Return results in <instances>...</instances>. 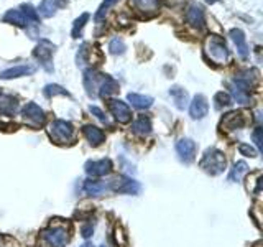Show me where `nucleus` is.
Segmentation results:
<instances>
[{
  "label": "nucleus",
  "instance_id": "nucleus-1",
  "mask_svg": "<svg viewBox=\"0 0 263 247\" xmlns=\"http://www.w3.org/2000/svg\"><path fill=\"white\" fill-rule=\"evenodd\" d=\"M199 167L211 177H217L227 168V158L217 148H208L199 162Z\"/></svg>",
  "mask_w": 263,
  "mask_h": 247
},
{
  "label": "nucleus",
  "instance_id": "nucleus-2",
  "mask_svg": "<svg viewBox=\"0 0 263 247\" xmlns=\"http://www.w3.org/2000/svg\"><path fill=\"white\" fill-rule=\"evenodd\" d=\"M204 51L214 63H219V64H226L229 61V56H230L224 38L219 37V35H209L208 38H205Z\"/></svg>",
  "mask_w": 263,
  "mask_h": 247
},
{
  "label": "nucleus",
  "instance_id": "nucleus-3",
  "mask_svg": "<svg viewBox=\"0 0 263 247\" xmlns=\"http://www.w3.org/2000/svg\"><path fill=\"white\" fill-rule=\"evenodd\" d=\"M48 135L58 145H66L74 142V127L68 120L56 119L49 123L48 127Z\"/></svg>",
  "mask_w": 263,
  "mask_h": 247
},
{
  "label": "nucleus",
  "instance_id": "nucleus-4",
  "mask_svg": "<svg viewBox=\"0 0 263 247\" xmlns=\"http://www.w3.org/2000/svg\"><path fill=\"white\" fill-rule=\"evenodd\" d=\"M41 242L46 247H64L69 242V231L61 224L49 226L41 231Z\"/></svg>",
  "mask_w": 263,
  "mask_h": 247
},
{
  "label": "nucleus",
  "instance_id": "nucleus-5",
  "mask_svg": "<svg viewBox=\"0 0 263 247\" xmlns=\"http://www.w3.org/2000/svg\"><path fill=\"white\" fill-rule=\"evenodd\" d=\"M252 86V81L249 78H245V76H237L232 82H230V91H232V94H234V99L238 102V104H242V105H249L250 104V93H249V89Z\"/></svg>",
  "mask_w": 263,
  "mask_h": 247
},
{
  "label": "nucleus",
  "instance_id": "nucleus-6",
  "mask_svg": "<svg viewBox=\"0 0 263 247\" xmlns=\"http://www.w3.org/2000/svg\"><path fill=\"white\" fill-rule=\"evenodd\" d=\"M54 45L48 40H40V43L33 49V56L40 61L46 71H53V53H54Z\"/></svg>",
  "mask_w": 263,
  "mask_h": 247
},
{
  "label": "nucleus",
  "instance_id": "nucleus-7",
  "mask_svg": "<svg viewBox=\"0 0 263 247\" xmlns=\"http://www.w3.org/2000/svg\"><path fill=\"white\" fill-rule=\"evenodd\" d=\"M22 117H23V120L27 122L30 127L38 129V127H41L45 123L46 114H45V111L41 109L38 104L27 102V104L23 105V109H22Z\"/></svg>",
  "mask_w": 263,
  "mask_h": 247
},
{
  "label": "nucleus",
  "instance_id": "nucleus-8",
  "mask_svg": "<svg viewBox=\"0 0 263 247\" xmlns=\"http://www.w3.org/2000/svg\"><path fill=\"white\" fill-rule=\"evenodd\" d=\"M109 183V191L114 193H123V195H138L142 191V186H140L138 181L130 180L127 177H119L112 181H107Z\"/></svg>",
  "mask_w": 263,
  "mask_h": 247
},
{
  "label": "nucleus",
  "instance_id": "nucleus-9",
  "mask_svg": "<svg viewBox=\"0 0 263 247\" xmlns=\"http://www.w3.org/2000/svg\"><path fill=\"white\" fill-rule=\"evenodd\" d=\"M84 170L89 177L99 178V177H105L110 175L114 170V165L110 158H102V160H89L84 165Z\"/></svg>",
  "mask_w": 263,
  "mask_h": 247
},
{
  "label": "nucleus",
  "instance_id": "nucleus-10",
  "mask_svg": "<svg viewBox=\"0 0 263 247\" xmlns=\"http://www.w3.org/2000/svg\"><path fill=\"white\" fill-rule=\"evenodd\" d=\"M247 126V117L242 111H234L226 114L220 120V129L226 132H234V130H240Z\"/></svg>",
  "mask_w": 263,
  "mask_h": 247
},
{
  "label": "nucleus",
  "instance_id": "nucleus-11",
  "mask_svg": "<svg viewBox=\"0 0 263 247\" xmlns=\"http://www.w3.org/2000/svg\"><path fill=\"white\" fill-rule=\"evenodd\" d=\"M109 111L119 123H128L132 120V111L127 105V102L120 99H109Z\"/></svg>",
  "mask_w": 263,
  "mask_h": 247
},
{
  "label": "nucleus",
  "instance_id": "nucleus-12",
  "mask_svg": "<svg viewBox=\"0 0 263 247\" xmlns=\"http://www.w3.org/2000/svg\"><path fill=\"white\" fill-rule=\"evenodd\" d=\"M176 153L183 163H191L196 156V144L191 138H179L176 142Z\"/></svg>",
  "mask_w": 263,
  "mask_h": 247
},
{
  "label": "nucleus",
  "instance_id": "nucleus-13",
  "mask_svg": "<svg viewBox=\"0 0 263 247\" xmlns=\"http://www.w3.org/2000/svg\"><path fill=\"white\" fill-rule=\"evenodd\" d=\"M130 4L135 8V12L145 19H150L160 10V0H130Z\"/></svg>",
  "mask_w": 263,
  "mask_h": 247
},
{
  "label": "nucleus",
  "instance_id": "nucleus-14",
  "mask_svg": "<svg viewBox=\"0 0 263 247\" xmlns=\"http://www.w3.org/2000/svg\"><path fill=\"white\" fill-rule=\"evenodd\" d=\"M209 112V102L202 94H196L189 104V115L193 119H204Z\"/></svg>",
  "mask_w": 263,
  "mask_h": 247
},
{
  "label": "nucleus",
  "instance_id": "nucleus-15",
  "mask_svg": "<svg viewBox=\"0 0 263 247\" xmlns=\"http://www.w3.org/2000/svg\"><path fill=\"white\" fill-rule=\"evenodd\" d=\"M186 22L193 28L201 30L204 27V10L199 4H189L186 8Z\"/></svg>",
  "mask_w": 263,
  "mask_h": 247
},
{
  "label": "nucleus",
  "instance_id": "nucleus-16",
  "mask_svg": "<svg viewBox=\"0 0 263 247\" xmlns=\"http://www.w3.org/2000/svg\"><path fill=\"white\" fill-rule=\"evenodd\" d=\"M104 76H105V74H101V73L92 71V69H87L84 73V87H86L87 94L90 97L97 96V89H99V86H101Z\"/></svg>",
  "mask_w": 263,
  "mask_h": 247
},
{
  "label": "nucleus",
  "instance_id": "nucleus-17",
  "mask_svg": "<svg viewBox=\"0 0 263 247\" xmlns=\"http://www.w3.org/2000/svg\"><path fill=\"white\" fill-rule=\"evenodd\" d=\"M229 35L234 41L238 56H240L242 60H247V58H249V45H247V38L243 35V31L240 28H232L229 31Z\"/></svg>",
  "mask_w": 263,
  "mask_h": 247
},
{
  "label": "nucleus",
  "instance_id": "nucleus-18",
  "mask_svg": "<svg viewBox=\"0 0 263 247\" xmlns=\"http://www.w3.org/2000/svg\"><path fill=\"white\" fill-rule=\"evenodd\" d=\"M33 73H35V66L18 64V66H12V68H8V69H4L0 73V79H15L22 76H30Z\"/></svg>",
  "mask_w": 263,
  "mask_h": 247
},
{
  "label": "nucleus",
  "instance_id": "nucleus-19",
  "mask_svg": "<svg viewBox=\"0 0 263 247\" xmlns=\"http://www.w3.org/2000/svg\"><path fill=\"white\" fill-rule=\"evenodd\" d=\"M66 5H68V0H43V2L40 4L38 15L45 16V19H51L60 8Z\"/></svg>",
  "mask_w": 263,
  "mask_h": 247
},
{
  "label": "nucleus",
  "instance_id": "nucleus-20",
  "mask_svg": "<svg viewBox=\"0 0 263 247\" xmlns=\"http://www.w3.org/2000/svg\"><path fill=\"white\" fill-rule=\"evenodd\" d=\"M16 111H18V101L10 94L0 93V115L12 117L16 114Z\"/></svg>",
  "mask_w": 263,
  "mask_h": 247
},
{
  "label": "nucleus",
  "instance_id": "nucleus-21",
  "mask_svg": "<svg viewBox=\"0 0 263 247\" xmlns=\"http://www.w3.org/2000/svg\"><path fill=\"white\" fill-rule=\"evenodd\" d=\"M82 134H84V137L87 138V142L92 147H99V145H102L105 142V134L96 126H84V127H82Z\"/></svg>",
  "mask_w": 263,
  "mask_h": 247
},
{
  "label": "nucleus",
  "instance_id": "nucleus-22",
  "mask_svg": "<svg viewBox=\"0 0 263 247\" xmlns=\"http://www.w3.org/2000/svg\"><path fill=\"white\" fill-rule=\"evenodd\" d=\"M117 91H119V82L115 81L114 78H110L109 74H105L102 82H101V86H99V89H97V96L109 97L114 93H117Z\"/></svg>",
  "mask_w": 263,
  "mask_h": 247
},
{
  "label": "nucleus",
  "instance_id": "nucleus-23",
  "mask_svg": "<svg viewBox=\"0 0 263 247\" xmlns=\"http://www.w3.org/2000/svg\"><path fill=\"white\" fill-rule=\"evenodd\" d=\"M84 191L90 196H101L109 191V183H105V181H96V180H86Z\"/></svg>",
  "mask_w": 263,
  "mask_h": 247
},
{
  "label": "nucleus",
  "instance_id": "nucleus-24",
  "mask_svg": "<svg viewBox=\"0 0 263 247\" xmlns=\"http://www.w3.org/2000/svg\"><path fill=\"white\" fill-rule=\"evenodd\" d=\"M4 22L16 25V27H27V25H30V22L27 20V16H25L22 13V10H18V8H12V10H8L4 15Z\"/></svg>",
  "mask_w": 263,
  "mask_h": 247
},
{
  "label": "nucleus",
  "instance_id": "nucleus-25",
  "mask_svg": "<svg viewBox=\"0 0 263 247\" xmlns=\"http://www.w3.org/2000/svg\"><path fill=\"white\" fill-rule=\"evenodd\" d=\"M132 132L137 135H150L152 134V122L148 117H145V115H142L140 119H137L134 123H132Z\"/></svg>",
  "mask_w": 263,
  "mask_h": 247
},
{
  "label": "nucleus",
  "instance_id": "nucleus-26",
  "mask_svg": "<svg viewBox=\"0 0 263 247\" xmlns=\"http://www.w3.org/2000/svg\"><path fill=\"white\" fill-rule=\"evenodd\" d=\"M127 99L132 102V105L137 107V109H148V107L153 105V97L150 96H143V94H137V93H130Z\"/></svg>",
  "mask_w": 263,
  "mask_h": 247
},
{
  "label": "nucleus",
  "instance_id": "nucleus-27",
  "mask_svg": "<svg viewBox=\"0 0 263 247\" xmlns=\"http://www.w3.org/2000/svg\"><path fill=\"white\" fill-rule=\"evenodd\" d=\"M170 96L173 97V101H175V105L178 107V109L183 111L184 107L187 105V93L179 86H173L170 89Z\"/></svg>",
  "mask_w": 263,
  "mask_h": 247
},
{
  "label": "nucleus",
  "instance_id": "nucleus-28",
  "mask_svg": "<svg viewBox=\"0 0 263 247\" xmlns=\"http://www.w3.org/2000/svg\"><path fill=\"white\" fill-rule=\"evenodd\" d=\"M247 171H249V165H247L245 162H237L234 165V168L230 170L229 173V181H234V183H238L245 175Z\"/></svg>",
  "mask_w": 263,
  "mask_h": 247
},
{
  "label": "nucleus",
  "instance_id": "nucleus-29",
  "mask_svg": "<svg viewBox=\"0 0 263 247\" xmlns=\"http://www.w3.org/2000/svg\"><path fill=\"white\" fill-rule=\"evenodd\" d=\"M119 0H104V2L101 4V7L97 8V12H96V15H94V20H96V23H102V20L105 19V15H107V12L110 10V8L117 4Z\"/></svg>",
  "mask_w": 263,
  "mask_h": 247
},
{
  "label": "nucleus",
  "instance_id": "nucleus-30",
  "mask_svg": "<svg viewBox=\"0 0 263 247\" xmlns=\"http://www.w3.org/2000/svg\"><path fill=\"white\" fill-rule=\"evenodd\" d=\"M89 22V13L84 12L81 16H78L76 20H74V25H72V31H71V37L72 38H79L81 37V31L84 28V25Z\"/></svg>",
  "mask_w": 263,
  "mask_h": 247
},
{
  "label": "nucleus",
  "instance_id": "nucleus-31",
  "mask_svg": "<svg viewBox=\"0 0 263 247\" xmlns=\"http://www.w3.org/2000/svg\"><path fill=\"white\" fill-rule=\"evenodd\" d=\"M43 94L46 97H49V99L54 97V96H69L68 91H66L64 87H61L60 84H48V86H45Z\"/></svg>",
  "mask_w": 263,
  "mask_h": 247
},
{
  "label": "nucleus",
  "instance_id": "nucleus-32",
  "mask_svg": "<svg viewBox=\"0 0 263 247\" xmlns=\"http://www.w3.org/2000/svg\"><path fill=\"white\" fill-rule=\"evenodd\" d=\"M214 102H216V109H222V107L232 104V97H230V94L224 93V91H220V93L214 96Z\"/></svg>",
  "mask_w": 263,
  "mask_h": 247
},
{
  "label": "nucleus",
  "instance_id": "nucleus-33",
  "mask_svg": "<svg viewBox=\"0 0 263 247\" xmlns=\"http://www.w3.org/2000/svg\"><path fill=\"white\" fill-rule=\"evenodd\" d=\"M109 49L112 55H123L125 53V43L120 38H114L109 45Z\"/></svg>",
  "mask_w": 263,
  "mask_h": 247
},
{
  "label": "nucleus",
  "instance_id": "nucleus-34",
  "mask_svg": "<svg viewBox=\"0 0 263 247\" xmlns=\"http://www.w3.org/2000/svg\"><path fill=\"white\" fill-rule=\"evenodd\" d=\"M22 13H23L25 16H27V20H28V22L36 23V22L40 20L38 12H36L31 5H22Z\"/></svg>",
  "mask_w": 263,
  "mask_h": 247
},
{
  "label": "nucleus",
  "instance_id": "nucleus-35",
  "mask_svg": "<svg viewBox=\"0 0 263 247\" xmlns=\"http://www.w3.org/2000/svg\"><path fill=\"white\" fill-rule=\"evenodd\" d=\"M238 152L245 156H250V158H255V156H258V152L255 150V148L249 144H240L238 145Z\"/></svg>",
  "mask_w": 263,
  "mask_h": 247
},
{
  "label": "nucleus",
  "instance_id": "nucleus-36",
  "mask_svg": "<svg viewBox=\"0 0 263 247\" xmlns=\"http://www.w3.org/2000/svg\"><path fill=\"white\" fill-rule=\"evenodd\" d=\"M252 137L255 140V145H257V148H258L257 152H261L263 150V129L261 127H257V129L253 130Z\"/></svg>",
  "mask_w": 263,
  "mask_h": 247
},
{
  "label": "nucleus",
  "instance_id": "nucleus-37",
  "mask_svg": "<svg viewBox=\"0 0 263 247\" xmlns=\"http://www.w3.org/2000/svg\"><path fill=\"white\" fill-rule=\"evenodd\" d=\"M89 111L92 112V114H94L96 117H97L99 120H101V122H104V123L109 122V119H107V115H105V114H104L101 109H99V107H96V105H90V107H89Z\"/></svg>",
  "mask_w": 263,
  "mask_h": 247
},
{
  "label": "nucleus",
  "instance_id": "nucleus-38",
  "mask_svg": "<svg viewBox=\"0 0 263 247\" xmlns=\"http://www.w3.org/2000/svg\"><path fill=\"white\" fill-rule=\"evenodd\" d=\"M0 247H16V244L5 236H0Z\"/></svg>",
  "mask_w": 263,
  "mask_h": 247
},
{
  "label": "nucleus",
  "instance_id": "nucleus-39",
  "mask_svg": "<svg viewBox=\"0 0 263 247\" xmlns=\"http://www.w3.org/2000/svg\"><path fill=\"white\" fill-rule=\"evenodd\" d=\"M92 231H94V227H92V224H87V226H84L81 229V233H82V237H90L92 236Z\"/></svg>",
  "mask_w": 263,
  "mask_h": 247
},
{
  "label": "nucleus",
  "instance_id": "nucleus-40",
  "mask_svg": "<svg viewBox=\"0 0 263 247\" xmlns=\"http://www.w3.org/2000/svg\"><path fill=\"white\" fill-rule=\"evenodd\" d=\"M216 2H219V0H205V4H209V5H214Z\"/></svg>",
  "mask_w": 263,
  "mask_h": 247
},
{
  "label": "nucleus",
  "instance_id": "nucleus-41",
  "mask_svg": "<svg viewBox=\"0 0 263 247\" xmlns=\"http://www.w3.org/2000/svg\"><path fill=\"white\" fill-rule=\"evenodd\" d=\"M81 247H94V244H90V242H86V244H82Z\"/></svg>",
  "mask_w": 263,
  "mask_h": 247
},
{
  "label": "nucleus",
  "instance_id": "nucleus-42",
  "mask_svg": "<svg viewBox=\"0 0 263 247\" xmlns=\"http://www.w3.org/2000/svg\"><path fill=\"white\" fill-rule=\"evenodd\" d=\"M101 247H105V245H101Z\"/></svg>",
  "mask_w": 263,
  "mask_h": 247
}]
</instances>
